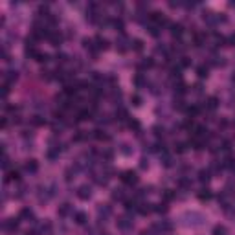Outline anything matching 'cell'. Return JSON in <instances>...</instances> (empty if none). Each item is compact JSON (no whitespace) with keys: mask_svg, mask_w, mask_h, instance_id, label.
<instances>
[{"mask_svg":"<svg viewBox=\"0 0 235 235\" xmlns=\"http://www.w3.org/2000/svg\"><path fill=\"white\" fill-rule=\"evenodd\" d=\"M230 42H231V44H235V35H231V37H230Z\"/></svg>","mask_w":235,"mask_h":235,"instance_id":"43","label":"cell"},{"mask_svg":"<svg viewBox=\"0 0 235 235\" xmlns=\"http://www.w3.org/2000/svg\"><path fill=\"white\" fill-rule=\"evenodd\" d=\"M105 158L107 160H112V151H105Z\"/></svg>","mask_w":235,"mask_h":235,"instance_id":"40","label":"cell"},{"mask_svg":"<svg viewBox=\"0 0 235 235\" xmlns=\"http://www.w3.org/2000/svg\"><path fill=\"white\" fill-rule=\"evenodd\" d=\"M90 195H92V193H90V188H88V185H81V188L77 189V197L83 198V200H88Z\"/></svg>","mask_w":235,"mask_h":235,"instance_id":"2","label":"cell"},{"mask_svg":"<svg viewBox=\"0 0 235 235\" xmlns=\"http://www.w3.org/2000/svg\"><path fill=\"white\" fill-rule=\"evenodd\" d=\"M37 169H39V165H37V162H35V160H28V164H26V171H30V173H37Z\"/></svg>","mask_w":235,"mask_h":235,"instance_id":"8","label":"cell"},{"mask_svg":"<svg viewBox=\"0 0 235 235\" xmlns=\"http://www.w3.org/2000/svg\"><path fill=\"white\" fill-rule=\"evenodd\" d=\"M112 198H114V200H121V198H123V193H121V189H116V191L112 193Z\"/></svg>","mask_w":235,"mask_h":235,"instance_id":"27","label":"cell"},{"mask_svg":"<svg viewBox=\"0 0 235 235\" xmlns=\"http://www.w3.org/2000/svg\"><path fill=\"white\" fill-rule=\"evenodd\" d=\"M75 220H77V224H85L86 222V215L85 213H77V215H75Z\"/></svg>","mask_w":235,"mask_h":235,"instance_id":"21","label":"cell"},{"mask_svg":"<svg viewBox=\"0 0 235 235\" xmlns=\"http://www.w3.org/2000/svg\"><path fill=\"white\" fill-rule=\"evenodd\" d=\"M94 136L98 138V140H108V136L103 132V130H94Z\"/></svg>","mask_w":235,"mask_h":235,"instance_id":"20","label":"cell"},{"mask_svg":"<svg viewBox=\"0 0 235 235\" xmlns=\"http://www.w3.org/2000/svg\"><path fill=\"white\" fill-rule=\"evenodd\" d=\"M178 184H180L182 188H189V180H185V178H182V180L178 182Z\"/></svg>","mask_w":235,"mask_h":235,"instance_id":"36","label":"cell"},{"mask_svg":"<svg viewBox=\"0 0 235 235\" xmlns=\"http://www.w3.org/2000/svg\"><path fill=\"white\" fill-rule=\"evenodd\" d=\"M118 226H120V228H123V230H127V228H130V226H132V222H129L127 219H120V220H118Z\"/></svg>","mask_w":235,"mask_h":235,"instance_id":"15","label":"cell"},{"mask_svg":"<svg viewBox=\"0 0 235 235\" xmlns=\"http://www.w3.org/2000/svg\"><path fill=\"white\" fill-rule=\"evenodd\" d=\"M182 31H184L182 24H173V26H171V33H173L175 37H180V35H182Z\"/></svg>","mask_w":235,"mask_h":235,"instance_id":"7","label":"cell"},{"mask_svg":"<svg viewBox=\"0 0 235 235\" xmlns=\"http://www.w3.org/2000/svg\"><path fill=\"white\" fill-rule=\"evenodd\" d=\"M114 26H116V30L123 31V26H125V24H123V20H121V18H116V20H114Z\"/></svg>","mask_w":235,"mask_h":235,"instance_id":"25","label":"cell"},{"mask_svg":"<svg viewBox=\"0 0 235 235\" xmlns=\"http://www.w3.org/2000/svg\"><path fill=\"white\" fill-rule=\"evenodd\" d=\"M151 18H153L156 24H160V26H162V24H167V18L164 17V13H158V11H154V13H151Z\"/></svg>","mask_w":235,"mask_h":235,"instance_id":"3","label":"cell"},{"mask_svg":"<svg viewBox=\"0 0 235 235\" xmlns=\"http://www.w3.org/2000/svg\"><path fill=\"white\" fill-rule=\"evenodd\" d=\"M20 217H24V219H33V213H31V210L24 208L22 211H20Z\"/></svg>","mask_w":235,"mask_h":235,"instance_id":"19","label":"cell"},{"mask_svg":"<svg viewBox=\"0 0 235 235\" xmlns=\"http://www.w3.org/2000/svg\"><path fill=\"white\" fill-rule=\"evenodd\" d=\"M142 235H151V233L149 231H142Z\"/></svg>","mask_w":235,"mask_h":235,"instance_id":"44","label":"cell"},{"mask_svg":"<svg viewBox=\"0 0 235 235\" xmlns=\"http://www.w3.org/2000/svg\"><path fill=\"white\" fill-rule=\"evenodd\" d=\"M129 127H130V129H134V130H140V123L132 120V121H129Z\"/></svg>","mask_w":235,"mask_h":235,"instance_id":"29","label":"cell"},{"mask_svg":"<svg viewBox=\"0 0 235 235\" xmlns=\"http://www.w3.org/2000/svg\"><path fill=\"white\" fill-rule=\"evenodd\" d=\"M217 105H219V103H217L215 98H210V99H208V107H210V108H217Z\"/></svg>","mask_w":235,"mask_h":235,"instance_id":"28","label":"cell"},{"mask_svg":"<svg viewBox=\"0 0 235 235\" xmlns=\"http://www.w3.org/2000/svg\"><path fill=\"white\" fill-rule=\"evenodd\" d=\"M176 151H178V153H184V151H185V143H176Z\"/></svg>","mask_w":235,"mask_h":235,"instance_id":"33","label":"cell"},{"mask_svg":"<svg viewBox=\"0 0 235 235\" xmlns=\"http://www.w3.org/2000/svg\"><path fill=\"white\" fill-rule=\"evenodd\" d=\"M213 235H226V228L224 226H215L213 228Z\"/></svg>","mask_w":235,"mask_h":235,"instance_id":"17","label":"cell"},{"mask_svg":"<svg viewBox=\"0 0 235 235\" xmlns=\"http://www.w3.org/2000/svg\"><path fill=\"white\" fill-rule=\"evenodd\" d=\"M138 211H140V213H143V215H147V213H151V211H153V208H151V204H142L140 208H138Z\"/></svg>","mask_w":235,"mask_h":235,"instance_id":"14","label":"cell"},{"mask_svg":"<svg viewBox=\"0 0 235 235\" xmlns=\"http://www.w3.org/2000/svg\"><path fill=\"white\" fill-rule=\"evenodd\" d=\"M70 210H72V206H70V204H63V206L59 208V215H61V217H64V215H68V213H70Z\"/></svg>","mask_w":235,"mask_h":235,"instance_id":"10","label":"cell"},{"mask_svg":"<svg viewBox=\"0 0 235 235\" xmlns=\"http://www.w3.org/2000/svg\"><path fill=\"white\" fill-rule=\"evenodd\" d=\"M132 48H134L136 52H142V48H143V42H142L140 39H134V46H132Z\"/></svg>","mask_w":235,"mask_h":235,"instance_id":"24","label":"cell"},{"mask_svg":"<svg viewBox=\"0 0 235 235\" xmlns=\"http://www.w3.org/2000/svg\"><path fill=\"white\" fill-rule=\"evenodd\" d=\"M130 101H132V105H134V107L142 105V98H140V96H138V94H134L132 98H130Z\"/></svg>","mask_w":235,"mask_h":235,"instance_id":"23","label":"cell"},{"mask_svg":"<svg viewBox=\"0 0 235 235\" xmlns=\"http://www.w3.org/2000/svg\"><path fill=\"white\" fill-rule=\"evenodd\" d=\"M48 59H50V55H48V53H37V61H40V63H46V61Z\"/></svg>","mask_w":235,"mask_h":235,"instance_id":"22","label":"cell"},{"mask_svg":"<svg viewBox=\"0 0 235 235\" xmlns=\"http://www.w3.org/2000/svg\"><path fill=\"white\" fill-rule=\"evenodd\" d=\"M230 145H231L230 142H228V140H224V142H222V149H224V151H230Z\"/></svg>","mask_w":235,"mask_h":235,"instance_id":"38","label":"cell"},{"mask_svg":"<svg viewBox=\"0 0 235 235\" xmlns=\"http://www.w3.org/2000/svg\"><path fill=\"white\" fill-rule=\"evenodd\" d=\"M121 180L125 182V184H130V185H132V184L138 182V176H136L134 171H125V173L121 175Z\"/></svg>","mask_w":235,"mask_h":235,"instance_id":"1","label":"cell"},{"mask_svg":"<svg viewBox=\"0 0 235 235\" xmlns=\"http://www.w3.org/2000/svg\"><path fill=\"white\" fill-rule=\"evenodd\" d=\"M134 81H136V85H138V86H140V85H143V77H142V75H138V77H136Z\"/></svg>","mask_w":235,"mask_h":235,"instance_id":"39","label":"cell"},{"mask_svg":"<svg viewBox=\"0 0 235 235\" xmlns=\"http://www.w3.org/2000/svg\"><path fill=\"white\" fill-rule=\"evenodd\" d=\"M156 211H160V213H165V211H167V206H165V204H160V206L156 208Z\"/></svg>","mask_w":235,"mask_h":235,"instance_id":"34","label":"cell"},{"mask_svg":"<svg viewBox=\"0 0 235 235\" xmlns=\"http://www.w3.org/2000/svg\"><path fill=\"white\" fill-rule=\"evenodd\" d=\"M191 64V61L188 59V57H184V61H182V66H189Z\"/></svg>","mask_w":235,"mask_h":235,"instance_id":"41","label":"cell"},{"mask_svg":"<svg viewBox=\"0 0 235 235\" xmlns=\"http://www.w3.org/2000/svg\"><path fill=\"white\" fill-rule=\"evenodd\" d=\"M198 180L200 182H208L210 180V171H206V169L198 171Z\"/></svg>","mask_w":235,"mask_h":235,"instance_id":"9","label":"cell"},{"mask_svg":"<svg viewBox=\"0 0 235 235\" xmlns=\"http://www.w3.org/2000/svg\"><path fill=\"white\" fill-rule=\"evenodd\" d=\"M197 72H198V77H208V66H198L197 68Z\"/></svg>","mask_w":235,"mask_h":235,"instance_id":"16","label":"cell"},{"mask_svg":"<svg viewBox=\"0 0 235 235\" xmlns=\"http://www.w3.org/2000/svg\"><path fill=\"white\" fill-rule=\"evenodd\" d=\"M173 197H175V195H173L171 191H165V193H164V198H165V200H171Z\"/></svg>","mask_w":235,"mask_h":235,"instance_id":"37","label":"cell"},{"mask_svg":"<svg viewBox=\"0 0 235 235\" xmlns=\"http://www.w3.org/2000/svg\"><path fill=\"white\" fill-rule=\"evenodd\" d=\"M4 228H6V230H9V231L17 230V228H18V220H17V219H9L8 222L4 224Z\"/></svg>","mask_w":235,"mask_h":235,"instance_id":"5","label":"cell"},{"mask_svg":"<svg viewBox=\"0 0 235 235\" xmlns=\"http://www.w3.org/2000/svg\"><path fill=\"white\" fill-rule=\"evenodd\" d=\"M8 180H18V171L9 173V178H8Z\"/></svg>","mask_w":235,"mask_h":235,"instance_id":"30","label":"cell"},{"mask_svg":"<svg viewBox=\"0 0 235 235\" xmlns=\"http://www.w3.org/2000/svg\"><path fill=\"white\" fill-rule=\"evenodd\" d=\"M33 123H35V125H42V123H44V120H42V118H39V116H35Z\"/></svg>","mask_w":235,"mask_h":235,"instance_id":"35","label":"cell"},{"mask_svg":"<svg viewBox=\"0 0 235 235\" xmlns=\"http://www.w3.org/2000/svg\"><path fill=\"white\" fill-rule=\"evenodd\" d=\"M90 112H88V110H79V112H77V118H79V120L81 121H85V120H90Z\"/></svg>","mask_w":235,"mask_h":235,"instance_id":"13","label":"cell"},{"mask_svg":"<svg viewBox=\"0 0 235 235\" xmlns=\"http://www.w3.org/2000/svg\"><path fill=\"white\" fill-rule=\"evenodd\" d=\"M200 112V107H189L188 108V114L189 116H195V114H198Z\"/></svg>","mask_w":235,"mask_h":235,"instance_id":"26","label":"cell"},{"mask_svg":"<svg viewBox=\"0 0 235 235\" xmlns=\"http://www.w3.org/2000/svg\"><path fill=\"white\" fill-rule=\"evenodd\" d=\"M125 210H127V211H136V210H138L136 200H127V202H125Z\"/></svg>","mask_w":235,"mask_h":235,"instance_id":"12","label":"cell"},{"mask_svg":"<svg viewBox=\"0 0 235 235\" xmlns=\"http://www.w3.org/2000/svg\"><path fill=\"white\" fill-rule=\"evenodd\" d=\"M48 39L52 40V44H53V46H59V44H61V40H63V35H61L59 31H52Z\"/></svg>","mask_w":235,"mask_h":235,"instance_id":"4","label":"cell"},{"mask_svg":"<svg viewBox=\"0 0 235 235\" xmlns=\"http://www.w3.org/2000/svg\"><path fill=\"white\" fill-rule=\"evenodd\" d=\"M200 200H210L211 198V193H210V189H202V193H200Z\"/></svg>","mask_w":235,"mask_h":235,"instance_id":"18","label":"cell"},{"mask_svg":"<svg viewBox=\"0 0 235 235\" xmlns=\"http://www.w3.org/2000/svg\"><path fill=\"white\" fill-rule=\"evenodd\" d=\"M121 153H123V154H129V153H130V149H129V145H127V143H123V145H121Z\"/></svg>","mask_w":235,"mask_h":235,"instance_id":"32","label":"cell"},{"mask_svg":"<svg viewBox=\"0 0 235 235\" xmlns=\"http://www.w3.org/2000/svg\"><path fill=\"white\" fill-rule=\"evenodd\" d=\"M149 33H151L153 37H156V35H158V28H156V26H151V28H149Z\"/></svg>","mask_w":235,"mask_h":235,"instance_id":"31","label":"cell"},{"mask_svg":"<svg viewBox=\"0 0 235 235\" xmlns=\"http://www.w3.org/2000/svg\"><path fill=\"white\" fill-rule=\"evenodd\" d=\"M140 165H142V167H147V165H149V162L145 160V158H142V164H140Z\"/></svg>","mask_w":235,"mask_h":235,"instance_id":"42","label":"cell"},{"mask_svg":"<svg viewBox=\"0 0 235 235\" xmlns=\"http://www.w3.org/2000/svg\"><path fill=\"white\" fill-rule=\"evenodd\" d=\"M96 42H98V50H107L108 48V40L103 37H96Z\"/></svg>","mask_w":235,"mask_h":235,"instance_id":"6","label":"cell"},{"mask_svg":"<svg viewBox=\"0 0 235 235\" xmlns=\"http://www.w3.org/2000/svg\"><path fill=\"white\" fill-rule=\"evenodd\" d=\"M75 92H77V86L75 85H66L64 86V94L66 96H75Z\"/></svg>","mask_w":235,"mask_h":235,"instance_id":"11","label":"cell"}]
</instances>
